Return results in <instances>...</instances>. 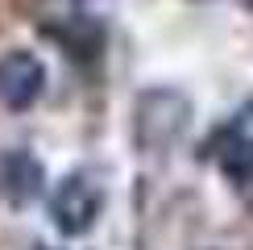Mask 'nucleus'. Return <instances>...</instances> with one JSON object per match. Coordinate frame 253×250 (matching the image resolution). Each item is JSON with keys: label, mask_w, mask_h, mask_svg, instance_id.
Returning <instances> with one entry per match:
<instances>
[{"label": "nucleus", "mask_w": 253, "mask_h": 250, "mask_svg": "<svg viewBox=\"0 0 253 250\" xmlns=\"http://www.w3.org/2000/svg\"><path fill=\"white\" fill-rule=\"evenodd\" d=\"M46 88V67L29 50H8L0 59V104L4 109H29Z\"/></svg>", "instance_id": "nucleus-3"}, {"label": "nucleus", "mask_w": 253, "mask_h": 250, "mask_svg": "<svg viewBox=\"0 0 253 250\" xmlns=\"http://www.w3.org/2000/svg\"><path fill=\"white\" fill-rule=\"evenodd\" d=\"M4 192L13 200H34L42 192V163H34L29 154H8L4 159Z\"/></svg>", "instance_id": "nucleus-5"}, {"label": "nucleus", "mask_w": 253, "mask_h": 250, "mask_svg": "<svg viewBox=\"0 0 253 250\" xmlns=\"http://www.w3.org/2000/svg\"><path fill=\"white\" fill-rule=\"evenodd\" d=\"M220 163L233 180L253 175V100H245L237 109L233 125L220 133Z\"/></svg>", "instance_id": "nucleus-4"}, {"label": "nucleus", "mask_w": 253, "mask_h": 250, "mask_svg": "<svg viewBox=\"0 0 253 250\" xmlns=\"http://www.w3.org/2000/svg\"><path fill=\"white\" fill-rule=\"evenodd\" d=\"M187 125H191V100H187L183 92H174V88L145 92V96L137 100V109H133V138L150 154L174 146L187 133Z\"/></svg>", "instance_id": "nucleus-1"}, {"label": "nucleus", "mask_w": 253, "mask_h": 250, "mask_svg": "<svg viewBox=\"0 0 253 250\" xmlns=\"http://www.w3.org/2000/svg\"><path fill=\"white\" fill-rule=\"evenodd\" d=\"M62 46H67V55H75V59H96L100 55V25L96 21H87V17H71V25H62V29H50Z\"/></svg>", "instance_id": "nucleus-6"}, {"label": "nucleus", "mask_w": 253, "mask_h": 250, "mask_svg": "<svg viewBox=\"0 0 253 250\" xmlns=\"http://www.w3.org/2000/svg\"><path fill=\"white\" fill-rule=\"evenodd\" d=\"M100 204H104L100 184L91 180V175L75 171V175H67V180L54 188V196H50V217H54V225L67 238H79V234H87V229L96 225Z\"/></svg>", "instance_id": "nucleus-2"}]
</instances>
